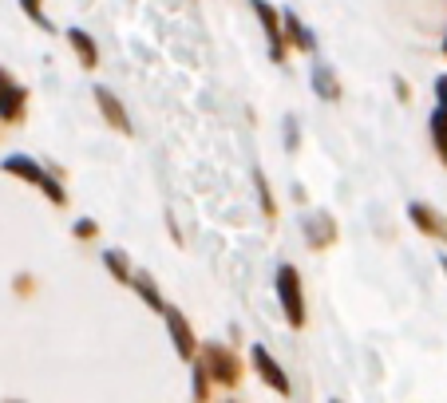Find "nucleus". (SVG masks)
<instances>
[{"label":"nucleus","mask_w":447,"mask_h":403,"mask_svg":"<svg viewBox=\"0 0 447 403\" xmlns=\"http://www.w3.org/2000/svg\"><path fill=\"white\" fill-rule=\"evenodd\" d=\"M277 297H281V305H285V317H289V325H301V320H305L301 277H297V269H293V265H281V269H277Z\"/></svg>","instance_id":"1"},{"label":"nucleus","mask_w":447,"mask_h":403,"mask_svg":"<svg viewBox=\"0 0 447 403\" xmlns=\"http://www.w3.org/2000/svg\"><path fill=\"white\" fill-rule=\"evenodd\" d=\"M4 170H12V174H24L28 182H36V186L44 190V194L52 198V202H64V190H60V182H52L48 178V170L44 166H36L32 158H20V155H12V158H4Z\"/></svg>","instance_id":"2"},{"label":"nucleus","mask_w":447,"mask_h":403,"mask_svg":"<svg viewBox=\"0 0 447 403\" xmlns=\"http://www.w3.org/2000/svg\"><path fill=\"white\" fill-rule=\"evenodd\" d=\"M253 364H258V372L269 379V387H273V392H289V376H285V372L277 368V360L269 356L266 348H261V344L253 348Z\"/></svg>","instance_id":"3"},{"label":"nucleus","mask_w":447,"mask_h":403,"mask_svg":"<svg viewBox=\"0 0 447 403\" xmlns=\"http://www.w3.org/2000/svg\"><path fill=\"white\" fill-rule=\"evenodd\" d=\"M253 9H258L261 24H266V32H269V48H273V60H281V56H285V44H281V36H277V12L269 9L266 0H253Z\"/></svg>","instance_id":"4"},{"label":"nucleus","mask_w":447,"mask_h":403,"mask_svg":"<svg viewBox=\"0 0 447 403\" xmlns=\"http://www.w3.org/2000/svg\"><path fill=\"white\" fill-rule=\"evenodd\" d=\"M20 107H24V91H20V87H12L9 79L0 76V115H4V119H16Z\"/></svg>","instance_id":"5"},{"label":"nucleus","mask_w":447,"mask_h":403,"mask_svg":"<svg viewBox=\"0 0 447 403\" xmlns=\"http://www.w3.org/2000/svg\"><path fill=\"white\" fill-rule=\"evenodd\" d=\"M163 312H166V320H171V332H174V344H179V356H194V340H190V328H186V320L179 317L174 309H166L163 305Z\"/></svg>","instance_id":"6"},{"label":"nucleus","mask_w":447,"mask_h":403,"mask_svg":"<svg viewBox=\"0 0 447 403\" xmlns=\"http://www.w3.org/2000/svg\"><path fill=\"white\" fill-rule=\"evenodd\" d=\"M95 99H99V103H104L107 119H111V123H115V127H123V131H127V127H131V123H127V115H123V103H119V99H115V95H111V91H104V87H95Z\"/></svg>","instance_id":"7"},{"label":"nucleus","mask_w":447,"mask_h":403,"mask_svg":"<svg viewBox=\"0 0 447 403\" xmlns=\"http://www.w3.org/2000/svg\"><path fill=\"white\" fill-rule=\"evenodd\" d=\"M206 360L214 364V376L222 379V384H233V376H238V372H233V356H226L222 348H206Z\"/></svg>","instance_id":"8"},{"label":"nucleus","mask_w":447,"mask_h":403,"mask_svg":"<svg viewBox=\"0 0 447 403\" xmlns=\"http://www.w3.org/2000/svg\"><path fill=\"white\" fill-rule=\"evenodd\" d=\"M68 40L79 48V60H84L87 68H91V63H95V44H91V36H84L79 28H71V32H68Z\"/></svg>","instance_id":"9"},{"label":"nucleus","mask_w":447,"mask_h":403,"mask_svg":"<svg viewBox=\"0 0 447 403\" xmlns=\"http://www.w3.org/2000/svg\"><path fill=\"white\" fill-rule=\"evenodd\" d=\"M431 135H436V146H439V155L447 158V111L439 107L436 115H431Z\"/></svg>","instance_id":"10"},{"label":"nucleus","mask_w":447,"mask_h":403,"mask_svg":"<svg viewBox=\"0 0 447 403\" xmlns=\"http://www.w3.org/2000/svg\"><path fill=\"white\" fill-rule=\"evenodd\" d=\"M285 28H289V32H293V40L301 44L305 52H313V36H309V32H305V28H301V20L293 16V12H285Z\"/></svg>","instance_id":"11"},{"label":"nucleus","mask_w":447,"mask_h":403,"mask_svg":"<svg viewBox=\"0 0 447 403\" xmlns=\"http://www.w3.org/2000/svg\"><path fill=\"white\" fill-rule=\"evenodd\" d=\"M412 222H420V225H423V230H431V233H447V230H443V225H439V222H436V218H431V214H428V206H412Z\"/></svg>","instance_id":"12"},{"label":"nucleus","mask_w":447,"mask_h":403,"mask_svg":"<svg viewBox=\"0 0 447 403\" xmlns=\"http://www.w3.org/2000/svg\"><path fill=\"white\" fill-rule=\"evenodd\" d=\"M313 79H317V91H321V95H328V99H336V83H333V76H328L325 68H317V71H313Z\"/></svg>","instance_id":"13"},{"label":"nucleus","mask_w":447,"mask_h":403,"mask_svg":"<svg viewBox=\"0 0 447 403\" xmlns=\"http://www.w3.org/2000/svg\"><path fill=\"white\" fill-rule=\"evenodd\" d=\"M107 265L115 269V277H119V281H131V273H127V265H123L119 253H107Z\"/></svg>","instance_id":"14"},{"label":"nucleus","mask_w":447,"mask_h":403,"mask_svg":"<svg viewBox=\"0 0 447 403\" xmlns=\"http://www.w3.org/2000/svg\"><path fill=\"white\" fill-rule=\"evenodd\" d=\"M20 4H24V9H28V12H32V16H36V20H40V24H44V28H52V24H48V20H44V16H40V0H20Z\"/></svg>","instance_id":"15"},{"label":"nucleus","mask_w":447,"mask_h":403,"mask_svg":"<svg viewBox=\"0 0 447 403\" xmlns=\"http://www.w3.org/2000/svg\"><path fill=\"white\" fill-rule=\"evenodd\" d=\"M436 95H439V107H443V111H447V76H443V79H439V83H436Z\"/></svg>","instance_id":"16"}]
</instances>
